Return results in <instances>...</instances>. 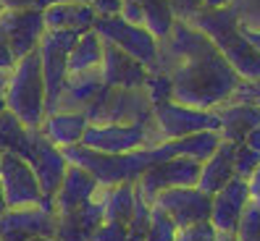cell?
Returning a JSON list of instances; mask_svg holds the SVG:
<instances>
[{"label": "cell", "mask_w": 260, "mask_h": 241, "mask_svg": "<svg viewBox=\"0 0 260 241\" xmlns=\"http://www.w3.org/2000/svg\"><path fill=\"white\" fill-rule=\"evenodd\" d=\"M53 3H89V0H40V8L53 6Z\"/></svg>", "instance_id": "obj_49"}, {"label": "cell", "mask_w": 260, "mask_h": 241, "mask_svg": "<svg viewBox=\"0 0 260 241\" xmlns=\"http://www.w3.org/2000/svg\"><path fill=\"white\" fill-rule=\"evenodd\" d=\"M87 115L84 113H76V110H53L45 115L40 134L50 144L60 147V149H69L74 144H82L84 139V131H87Z\"/></svg>", "instance_id": "obj_20"}, {"label": "cell", "mask_w": 260, "mask_h": 241, "mask_svg": "<svg viewBox=\"0 0 260 241\" xmlns=\"http://www.w3.org/2000/svg\"><path fill=\"white\" fill-rule=\"evenodd\" d=\"M147 68L134 60L132 55H126L124 50L113 48V45H105L103 53V66H100V76L105 87L113 89H142L147 82Z\"/></svg>", "instance_id": "obj_18"}, {"label": "cell", "mask_w": 260, "mask_h": 241, "mask_svg": "<svg viewBox=\"0 0 260 241\" xmlns=\"http://www.w3.org/2000/svg\"><path fill=\"white\" fill-rule=\"evenodd\" d=\"M229 11L234 13L239 29H244V32H260V0H232Z\"/></svg>", "instance_id": "obj_32"}, {"label": "cell", "mask_w": 260, "mask_h": 241, "mask_svg": "<svg viewBox=\"0 0 260 241\" xmlns=\"http://www.w3.org/2000/svg\"><path fill=\"white\" fill-rule=\"evenodd\" d=\"M152 118L160 139H181L189 134H200V131H221V120L216 115V110H197V108H187L179 102H166L152 108Z\"/></svg>", "instance_id": "obj_10"}, {"label": "cell", "mask_w": 260, "mask_h": 241, "mask_svg": "<svg viewBox=\"0 0 260 241\" xmlns=\"http://www.w3.org/2000/svg\"><path fill=\"white\" fill-rule=\"evenodd\" d=\"M11 73V71H8ZM8 73L0 71V115L8 110V102H6V92H8Z\"/></svg>", "instance_id": "obj_45"}, {"label": "cell", "mask_w": 260, "mask_h": 241, "mask_svg": "<svg viewBox=\"0 0 260 241\" xmlns=\"http://www.w3.org/2000/svg\"><path fill=\"white\" fill-rule=\"evenodd\" d=\"M13 66H16V58H13V53L8 48V39L3 37V32H0V71L8 73Z\"/></svg>", "instance_id": "obj_42"}, {"label": "cell", "mask_w": 260, "mask_h": 241, "mask_svg": "<svg viewBox=\"0 0 260 241\" xmlns=\"http://www.w3.org/2000/svg\"><path fill=\"white\" fill-rule=\"evenodd\" d=\"M76 37L79 34H74V32H45L40 48H37L42 76H45V92H48V113L55 110L58 97L69 82V53H71V45Z\"/></svg>", "instance_id": "obj_8"}, {"label": "cell", "mask_w": 260, "mask_h": 241, "mask_svg": "<svg viewBox=\"0 0 260 241\" xmlns=\"http://www.w3.org/2000/svg\"><path fill=\"white\" fill-rule=\"evenodd\" d=\"M152 205L171 218L174 225L181 231V228H192V225H200V223H210L213 197L200 191L197 186H181V189L160 191L152 199Z\"/></svg>", "instance_id": "obj_11"}, {"label": "cell", "mask_w": 260, "mask_h": 241, "mask_svg": "<svg viewBox=\"0 0 260 241\" xmlns=\"http://www.w3.org/2000/svg\"><path fill=\"white\" fill-rule=\"evenodd\" d=\"M247 189H250V202L252 205H260V165H257V171L250 176Z\"/></svg>", "instance_id": "obj_43"}, {"label": "cell", "mask_w": 260, "mask_h": 241, "mask_svg": "<svg viewBox=\"0 0 260 241\" xmlns=\"http://www.w3.org/2000/svg\"><path fill=\"white\" fill-rule=\"evenodd\" d=\"M32 147H35V131L26 129L11 110H6L0 115V152H11L29 160Z\"/></svg>", "instance_id": "obj_27"}, {"label": "cell", "mask_w": 260, "mask_h": 241, "mask_svg": "<svg viewBox=\"0 0 260 241\" xmlns=\"http://www.w3.org/2000/svg\"><path fill=\"white\" fill-rule=\"evenodd\" d=\"M232 102H252V105H260V82H242L237 87Z\"/></svg>", "instance_id": "obj_38"}, {"label": "cell", "mask_w": 260, "mask_h": 241, "mask_svg": "<svg viewBox=\"0 0 260 241\" xmlns=\"http://www.w3.org/2000/svg\"><path fill=\"white\" fill-rule=\"evenodd\" d=\"M89 6H92L98 19L121 16V6H124V0H89Z\"/></svg>", "instance_id": "obj_41"}, {"label": "cell", "mask_w": 260, "mask_h": 241, "mask_svg": "<svg viewBox=\"0 0 260 241\" xmlns=\"http://www.w3.org/2000/svg\"><path fill=\"white\" fill-rule=\"evenodd\" d=\"M0 186H3L8 210L37 207L42 202V189L32 165L19 155L3 152V157H0Z\"/></svg>", "instance_id": "obj_12"}, {"label": "cell", "mask_w": 260, "mask_h": 241, "mask_svg": "<svg viewBox=\"0 0 260 241\" xmlns=\"http://www.w3.org/2000/svg\"><path fill=\"white\" fill-rule=\"evenodd\" d=\"M103 89V76L100 71L92 73H74L69 76L63 92L58 97L55 110H76V113H84L87 105L95 100V95Z\"/></svg>", "instance_id": "obj_25"}, {"label": "cell", "mask_w": 260, "mask_h": 241, "mask_svg": "<svg viewBox=\"0 0 260 241\" xmlns=\"http://www.w3.org/2000/svg\"><path fill=\"white\" fill-rule=\"evenodd\" d=\"M216 115L221 120V139L223 142H234V144H244L247 134L260 124V105L252 102H232L216 108Z\"/></svg>", "instance_id": "obj_22"}, {"label": "cell", "mask_w": 260, "mask_h": 241, "mask_svg": "<svg viewBox=\"0 0 260 241\" xmlns=\"http://www.w3.org/2000/svg\"><path fill=\"white\" fill-rule=\"evenodd\" d=\"M150 223H152V205L137 194L134 213H132V218H129V223H126L129 241H142V238L147 236V231H150Z\"/></svg>", "instance_id": "obj_31"}, {"label": "cell", "mask_w": 260, "mask_h": 241, "mask_svg": "<svg viewBox=\"0 0 260 241\" xmlns=\"http://www.w3.org/2000/svg\"><path fill=\"white\" fill-rule=\"evenodd\" d=\"M103 53H105V42L100 39V34L95 29L79 34L71 45V53H69V76L74 73H92L100 71L103 66Z\"/></svg>", "instance_id": "obj_26"}, {"label": "cell", "mask_w": 260, "mask_h": 241, "mask_svg": "<svg viewBox=\"0 0 260 241\" xmlns=\"http://www.w3.org/2000/svg\"><path fill=\"white\" fill-rule=\"evenodd\" d=\"M216 45V50L232 63L242 82H260V53L250 45V39L242 34V29L229 8H200L192 19H187Z\"/></svg>", "instance_id": "obj_2"}, {"label": "cell", "mask_w": 260, "mask_h": 241, "mask_svg": "<svg viewBox=\"0 0 260 241\" xmlns=\"http://www.w3.org/2000/svg\"><path fill=\"white\" fill-rule=\"evenodd\" d=\"M29 241H55V238H29Z\"/></svg>", "instance_id": "obj_53"}, {"label": "cell", "mask_w": 260, "mask_h": 241, "mask_svg": "<svg viewBox=\"0 0 260 241\" xmlns=\"http://www.w3.org/2000/svg\"><path fill=\"white\" fill-rule=\"evenodd\" d=\"M168 6L174 8V13H176V19H179V21H187V19H192L194 13L203 8L200 0H168Z\"/></svg>", "instance_id": "obj_39"}, {"label": "cell", "mask_w": 260, "mask_h": 241, "mask_svg": "<svg viewBox=\"0 0 260 241\" xmlns=\"http://www.w3.org/2000/svg\"><path fill=\"white\" fill-rule=\"evenodd\" d=\"M100 207H103V218L113 220V223H129L134 213V199H137V189L134 184H116V186H103L100 194Z\"/></svg>", "instance_id": "obj_28"}, {"label": "cell", "mask_w": 260, "mask_h": 241, "mask_svg": "<svg viewBox=\"0 0 260 241\" xmlns=\"http://www.w3.org/2000/svg\"><path fill=\"white\" fill-rule=\"evenodd\" d=\"M6 11H24V8H40V0H3Z\"/></svg>", "instance_id": "obj_44"}, {"label": "cell", "mask_w": 260, "mask_h": 241, "mask_svg": "<svg viewBox=\"0 0 260 241\" xmlns=\"http://www.w3.org/2000/svg\"><path fill=\"white\" fill-rule=\"evenodd\" d=\"M237 238L239 241H260V205H252L244 210L242 223L237 228Z\"/></svg>", "instance_id": "obj_35"}, {"label": "cell", "mask_w": 260, "mask_h": 241, "mask_svg": "<svg viewBox=\"0 0 260 241\" xmlns=\"http://www.w3.org/2000/svg\"><path fill=\"white\" fill-rule=\"evenodd\" d=\"M203 8H210V11H216V8H229V3L232 0H200Z\"/></svg>", "instance_id": "obj_47"}, {"label": "cell", "mask_w": 260, "mask_h": 241, "mask_svg": "<svg viewBox=\"0 0 260 241\" xmlns=\"http://www.w3.org/2000/svg\"><path fill=\"white\" fill-rule=\"evenodd\" d=\"M234 152H237V144L234 142H221L216 152H213L200 165L197 189L213 197V194L221 191L229 181H234L237 178V173H234Z\"/></svg>", "instance_id": "obj_23"}, {"label": "cell", "mask_w": 260, "mask_h": 241, "mask_svg": "<svg viewBox=\"0 0 260 241\" xmlns=\"http://www.w3.org/2000/svg\"><path fill=\"white\" fill-rule=\"evenodd\" d=\"M100 184L98 178L92 173H87L84 168H79V165H71L66 168V176L63 181H60V186L55 191V213L58 215H66V213H74V210H79L89 202L98 199L100 194Z\"/></svg>", "instance_id": "obj_17"}, {"label": "cell", "mask_w": 260, "mask_h": 241, "mask_svg": "<svg viewBox=\"0 0 260 241\" xmlns=\"http://www.w3.org/2000/svg\"><path fill=\"white\" fill-rule=\"evenodd\" d=\"M32 165V171L40 181V189H42V197H55V191L60 186V181L66 176L69 168V160L63 155V149L50 144L48 139L40 134V129L35 131V147H32V157L26 160Z\"/></svg>", "instance_id": "obj_16"}, {"label": "cell", "mask_w": 260, "mask_h": 241, "mask_svg": "<svg viewBox=\"0 0 260 241\" xmlns=\"http://www.w3.org/2000/svg\"><path fill=\"white\" fill-rule=\"evenodd\" d=\"M103 207L100 199L89 202L74 213L58 215V228H55V241H92L95 231L103 223Z\"/></svg>", "instance_id": "obj_24"}, {"label": "cell", "mask_w": 260, "mask_h": 241, "mask_svg": "<svg viewBox=\"0 0 260 241\" xmlns=\"http://www.w3.org/2000/svg\"><path fill=\"white\" fill-rule=\"evenodd\" d=\"M8 110L16 115L26 129L37 131L48 115V92H45V76L40 55L32 53L21 60L8 73V92H6Z\"/></svg>", "instance_id": "obj_3"}, {"label": "cell", "mask_w": 260, "mask_h": 241, "mask_svg": "<svg viewBox=\"0 0 260 241\" xmlns=\"http://www.w3.org/2000/svg\"><path fill=\"white\" fill-rule=\"evenodd\" d=\"M63 155L71 165H79L87 173H92L100 186L137 184L140 176L155 163L152 147L150 149H137V152H126V155H108V152L87 149L84 144H74V147L63 149Z\"/></svg>", "instance_id": "obj_4"}, {"label": "cell", "mask_w": 260, "mask_h": 241, "mask_svg": "<svg viewBox=\"0 0 260 241\" xmlns=\"http://www.w3.org/2000/svg\"><path fill=\"white\" fill-rule=\"evenodd\" d=\"M216 241H239V238H237V233H218Z\"/></svg>", "instance_id": "obj_50"}, {"label": "cell", "mask_w": 260, "mask_h": 241, "mask_svg": "<svg viewBox=\"0 0 260 241\" xmlns=\"http://www.w3.org/2000/svg\"><path fill=\"white\" fill-rule=\"evenodd\" d=\"M87 124L105 126V124H155L152 105L142 89H113L105 87L87 105Z\"/></svg>", "instance_id": "obj_5"}, {"label": "cell", "mask_w": 260, "mask_h": 241, "mask_svg": "<svg viewBox=\"0 0 260 241\" xmlns=\"http://www.w3.org/2000/svg\"><path fill=\"white\" fill-rule=\"evenodd\" d=\"M142 92L147 95L152 108L166 105V102H174V79H171V73H166V71H150L147 73V82L142 87Z\"/></svg>", "instance_id": "obj_30"}, {"label": "cell", "mask_w": 260, "mask_h": 241, "mask_svg": "<svg viewBox=\"0 0 260 241\" xmlns=\"http://www.w3.org/2000/svg\"><path fill=\"white\" fill-rule=\"evenodd\" d=\"M92 241H129V228L124 223H113V220H103L100 228L95 231Z\"/></svg>", "instance_id": "obj_36"}, {"label": "cell", "mask_w": 260, "mask_h": 241, "mask_svg": "<svg viewBox=\"0 0 260 241\" xmlns=\"http://www.w3.org/2000/svg\"><path fill=\"white\" fill-rule=\"evenodd\" d=\"M0 157H3V152H0Z\"/></svg>", "instance_id": "obj_54"}, {"label": "cell", "mask_w": 260, "mask_h": 241, "mask_svg": "<svg viewBox=\"0 0 260 241\" xmlns=\"http://www.w3.org/2000/svg\"><path fill=\"white\" fill-rule=\"evenodd\" d=\"M158 71L171 73L174 102L197 110L221 108L242 84L216 45L187 21H176L174 32L158 42Z\"/></svg>", "instance_id": "obj_1"}, {"label": "cell", "mask_w": 260, "mask_h": 241, "mask_svg": "<svg viewBox=\"0 0 260 241\" xmlns=\"http://www.w3.org/2000/svg\"><path fill=\"white\" fill-rule=\"evenodd\" d=\"M92 29L100 34L105 45L124 50L134 60H140L147 71H158V39L145 26H134L121 16H105L98 19Z\"/></svg>", "instance_id": "obj_7"}, {"label": "cell", "mask_w": 260, "mask_h": 241, "mask_svg": "<svg viewBox=\"0 0 260 241\" xmlns=\"http://www.w3.org/2000/svg\"><path fill=\"white\" fill-rule=\"evenodd\" d=\"M200 165L203 163L189 160V157L158 160V163H152L150 168L140 176V181L134 184V189H137V194H140L142 199H147L152 205V199H155L160 191L181 189V186H197Z\"/></svg>", "instance_id": "obj_9"}, {"label": "cell", "mask_w": 260, "mask_h": 241, "mask_svg": "<svg viewBox=\"0 0 260 241\" xmlns=\"http://www.w3.org/2000/svg\"><path fill=\"white\" fill-rule=\"evenodd\" d=\"M0 32L8 39V48L13 58L21 60L26 55L37 53L40 42L45 37V13L42 8H24V11H6L0 19Z\"/></svg>", "instance_id": "obj_13"}, {"label": "cell", "mask_w": 260, "mask_h": 241, "mask_svg": "<svg viewBox=\"0 0 260 241\" xmlns=\"http://www.w3.org/2000/svg\"><path fill=\"white\" fill-rule=\"evenodd\" d=\"M8 210V202H6V194H3V186H0V215Z\"/></svg>", "instance_id": "obj_51"}, {"label": "cell", "mask_w": 260, "mask_h": 241, "mask_svg": "<svg viewBox=\"0 0 260 241\" xmlns=\"http://www.w3.org/2000/svg\"><path fill=\"white\" fill-rule=\"evenodd\" d=\"M58 215L53 210L19 207L0 215V241H29V238H55Z\"/></svg>", "instance_id": "obj_14"}, {"label": "cell", "mask_w": 260, "mask_h": 241, "mask_svg": "<svg viewBox=\"0 0 260 241\" xmlns=\"http://www.w3.org/2000/svg\"><path fill=\"white\" fill-rule=\"evenodd\" d=\"M250 207V189L247 181L234 178L213 194V207H210V225L218 233H237L244 210Z\"/></svg>", "instance_id": "obj_15"}, {"label": "cell", "mask_w": 260, "mask_h": 241, "mask_svg": "<svg viewBox=\"0 0 260 241\" xmlns=\"http://www.w3.org/2000/svg\"><path fill=\"white\" fill-rule=\"evenodd\" d=\"M160 134L155 124H105V126H87L82 144L95 152L108 155H126L137 149H150L160 144Z\"/></svg>", "instance_id": "obj_6"}, {"label": "cell", "mask_w": 260, "mask_h": 241, "mask_svg": "<svg viewBox=\"0 0 260 241\" xmlns=\"http://www.w3.org/2000/svg\"><path fill=\"white\" fill-rule=\"evenodd\" d=\"M140 6H142V13H145V29L158 42L174 32V24L179 19H176L174 8L168 6V0H140Z\"/></svg>", "instance_id": "obj_29"}, {"label": "cell", "mask_w": 260, "mask_h": 241, "mask_svg": "<svg viewBox=\"0 0 260 241\" xmlns=\"http://www.w3.org/2000/svg\"><path fill=\"white\" fill-rule=\"evenodd\" d=\"M121 19L134 24V26H145V13H142L140 0H124V6H121Z\"/></svg>", "instance_id": "obj_40"}, {"label": "cell", "mask_w": 260, "mask_h": 241, "mask_svg": "<svg viewBox=\"0 0 260 241\" xmlns=\"http://www.w3.org/2000/svg\"><path fill=\"white\" fill-rule=\"evenodd\" d=\"M260 165V152L250 149L247 144H237V152H234V173L242 181H250V176L257 171Z\"/></svg>", "instance_id": "obj_34"}, {"label": "cell", "mask_w": 260, "mask_h": 241, "mask_svg": "<svg viewBox=\"0 0 260 241\" xmlns=\"http://www.w3.org/2000/svg\"><path fill=\"white\" fill-rule=\"evenodd\" d=\"M3 13H6V6H3V0H0V19H3Z\"/></svg>", "instance_id": "obj_52"}, {"label": "cell", "mask_w": 260, "mask_h": 241, "mask_svg": "<svg viewBox=\"0 0 260 241\" xmlns=\"http://www.w3.org/2000/svg\"><path fill=\"white\" fill-rule=\"evenodd\" d=\"M42 13H45V29L48 32L84 34L98 21L89 3H53V6H45Z\"/></svg>", "instance_id": "obj_21"}, {"label": "cell", "mask_w": 260, "mask_h": 241, "mask_svg": "<svg viewBox=\"0 0 260 241\" xmlns=\"http://www.w3.org/2000/svg\"><path fill=\"white\" fill-rule=\"evenodd\" d=\"M176 233H179V228L174 225V220L152 205V223L142 241H176Z\"/></svg>", "instance_id": "obj_33"}, {"label": "cell", "mask_w": 260, "mask_h": 241, "mask_svg": "<svg viewBox=\"0 0 260 241\" xmlns=\"http://www.w3.org/2000/svg\"><path fill=\"white\" fill-rule=\"evenodd\" d=\"M244 144H247L250 149H255V152H260V124L247 134V139H244Z\"/></svg>", "instance_id": "obj_46"}, {"label": "cell", "mask_w": 260, "mask_h": 241, "mask_svg": "<svg viewBox=\"0 0 260 241\" xmlns=\"http://www.w3.org/2000/svg\"><path fill=\"white\" fill-rule=\"evenodd\" d=\"M221 134L218 131H200V134H189L181 139H166L160 144L152 147V157L158 160H168V157H189L197 163H205L221 144Z\"/></svg>", "instance_id": "obj_19"}, {"label": "cell", "mask_w": 260, "mask_h": 241, "mask_svg": "<svg viewBox=\"0 0 260 241\" xmlns=\"http://www.w3.org/2000/svg\"><path fill=\"white\" fill-rule=\"evenodd\" d=\"M242 34L247 37V39H250V45H252V48L260 53V32H244V29H242Z\"/></svg>", "instance_id": "obj_48"}, {"label": "cell", "mask_w": 260, "mask_h": 241, "mask_svg": "<svg viewBox=\"0 0 260 241\" xmlns=\"http://www.w3.org/2000/svg\"><path fill=\"white\" fill-rule=\"evenodd\" d=\"M216 236L218 231L210 223H200V225H192V228H181L176 233V241H216Z\"/></svg>", "instance_id": "obj_37"}]
</instances>
